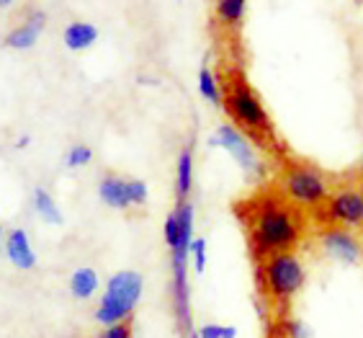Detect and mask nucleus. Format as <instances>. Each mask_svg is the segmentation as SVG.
Instances as JSON below:
<instances>
[{
    "instance_id": "f8f14e48",
    "label": "nucleus",
    "mask_w": 363,
    "mask_h": 338,
    "mask_svg": "<svg viewBox=\"0 0 363 338\" xmlns=\"http://www.w3.org/2000/svg\"><path fill=\"white\" fill-rule=\"evenodd\" d=\"M62 39H65V47H67V50L83 52L98 39V28L88 21H72L65 26Z\"/></svg>"
},
{
    "instance_id": "f257e3e1",
    "label": "nucleus",
    "mask_w": 363,
    "mask_h": 338,
    "mask_svg": "<svg viewBox=\"0 0 363 338\" xmlns=\"http://www.w3.org/2000/svg\"><path fill=\"white\" fill-rule=\"evenodd\" d=\"M299 240L301 219L296 214V207L279 197H263L255 202V209L250 214V246L258 258L294 251Z\"/></svg>"
},
{
    "instance_id": "f03ea898",
    "label": "nucleus",
    "mask_w": 363,
    "mask_h": 338,
    "mask_svg": "<svg viewBox=\"0 0 363 338\" xmlns=\"http://www.w3.org/2000/svg\"><path fill=\"white\" fill-rule=\"evenodd\" d=\"M258 276L268 300H273L276 305H286L299 295L307 282V268L294 251H286V254H273L268 258H260Z\"/></svg>"
},
{
    "instance_id": "6ab92c4d",
    "label": "nucleus",
    "mask_w": 363,
    "mask_h": 338,
    "mask_svg": "<svg viewBox=\"0 0 363 338\" xmlns=\"http://www.w3.org/2000/svg\"><path fill=\"white\" fill-rule=\"evenodd\" d=\"M91 160H93V150L88 148V145H75V148H70L67 158H65V163H67L70 168H83V165H88Z\"/></svg>"
},
{
    "instance_id": "0eeeda50",
    "label": "nucleus",
    "mask_w": 363,
    "mask_h": 338,
    "mask_svg": "<svg viewBox=\"0 0 363 338\" xmlns=\"http://www.w3.org/2000/svg\"><path fill=\"white\" fill-rule=\"evenodd\" d=\"M328 222L345 230L363 227V189L361 186H340L328 199Z\"/></svg>"
},
{
    "instance_id": "9b49d317",
    "label": "nucleus",
    "mask_w": 363,
    "mask_h": 338,
    "mask_svg": "<svg viewBox=\"0 0 363 338\" xmlns=\"http://www.w3.org/2000/svg\"><path fill=\"white\" fill-rule=\"evenodd\" d=\"M44 28V13H31L28 16V21L21 23V26H16L11 34L6 36V44L8 47H13V50H28V47H34L39 34H42Z\"/></svg>"
},
{
    "instance_id": "6e6552de",
    "label": "nucleus",
    "mask_w": 363,
    "mask_h": 338,
    "mask_svg": "<svg viewBox=\"0 0 363 338\" xmlns=\"http://www.w3.org/2000/svg\"><path fill=\"white\" fill-rule=\"evenodd\" d=\"M320 243L325 248V254L330 258L340 261V263H358L363 258V246L356 235L345 230V227H328L325 233L320 235Z\"/></svg>"
},
{
    "instance_id": "423d86ee",
    "label": "nucleus",
    "mask_w": 363,
    "mask_h": 338,
    "mask_svg": "<svg viewBox=\"0 0 363 338\" xmlns=\"http://www.w3.org/2000/svg\"><path fill=\"white\" fill-rule=\"evenodd\" d=\"M209 145L211 148L227 150L232 156V160L238 163L250 178H263V160L258 158L252 142L247 140V134L240 132V127H235V124H222V127L217 129V134L209 140Z\"/></svg>"
},
{
    "instance_id": "393cba45",
    "label": "nucleus",
    "mask_w": 363,
    "mask_h": 338,
    "mask_svg": "<svg viewBox=\"0 0 363 338\" xmlns=\"http://www.w3.org/2000/svg\"><path fill=\"white\" fill-rule=\"evenodd\" d=\"M189 338H199V331H191V333H189Z\"/></svg>"
},
{
    "instance_id": "5701e85b",
    "label": "nucleus",
    "mask_w": 363,
    "mask_h": 338,
    "mask_svg": "<svg viewBox=\"0 0 363 338\" xmlns=\"http://www.w3.org/2000/svg\"><path fill=\"white\" fill-rule=\"evenodd\" d=\"M286 336L289 338H309V328L301 320H286Z\"/></svg>"
},
{
    "instance_id": "b1692460",
    "label": "nucleus",
    "mask_w": 363,
    "mask_h": 338,
    "mask_svg": "<svg viewBox=\"0 0 363 338\" xmlns=\"http://www.w3.org/2000/svg\"><path fill=\"white\" fill-rule=\"evenodd\" d=\"M13 0H0V8H6V6H11Z\"/></svg>"
},
{
    "instance_id": "39448f33",
    "label": "nucleus",
    "mask_w": 363,
    "mask_h": 338,
    "mask_svg": "<svg viewBox=\"0 0 363 338\" xmlns=\"http://www.w3.org/2000/svg\"><path fill=\"white\" fill-rule=\"evenodd\" d=\"M224 109H227L230 119L235 121L238 127L258 134V137L271 134L273 124L266 111V106H263V101L255 96V91H252L242 78L232 80V85L227 88V93H224Z\"/></svg>"
},
{
    "instance_id": "2eb2a0df",
    "label": "nucleus",
    "mask_w": 363,
    "mask_h": 338,
    "mask_svg": "<svg viewBox=\"0 0 363 338\" xmlns=\"http://www.w3.org/2000/svg\"><path fill=\"white\" fill-rule=\"evenodd\" d=\"M214 11H217V18L224 26H240L245 18V11H247V0H217L214 3Z\"/></svg>"
},
{
    "instance_id": "412c9836",
    "label": "nucleus",
    "mask_w": 363,
    "mask_h": 338,
    "mask_svg": "<svg viewBox=\"0 0 363 338\" xmlns=\"http://www.w3.org/2000/svg\"><path fill=\"white\" fill-rule=\"evenodd\" d=\"M147 194H150V189H147L145 181H140V178H132V181H129V202H132V207L145 205Z\"/></svg>"
},
{
    "instance_id": "4468645a",
    "label": "nucleus",
    "mask_w": 363,
    "mask_h": 338,
    "mask_svg": "<svg viewBox=\"0 0 363 338\" xmlns=\"http://www.w3.org/2000/svg\"><path fill=\"white\" fill-rule=\"evenodd\" d=\"M98 284H101V279H98V274L91 266L75 268L70 276V292L75 300H91L96 295Z\"/></svg>"
},
{
    "instance_id": "9d476101",
    "label": "nucleus",
    "mask_w": 363,
    "mask_h": 338,
    "mask_svg": "<svg viewBox=\"0 0 363 338\" xmlns=\"http://www.w3.org/2000/svg\"><path fill=\"white\" fill-rule=\"evenodd\" d=\"M98 197L106 207L111 209H126L132 207L129 202V181L119 176H106L104 181L98 183Z\"/></svg>"
},
{
    "instance_id": "bb28decb",
    "label": "nucleus",
    "mask_w": 363,
    "mask_h": 338,
    "mask_svg": "<svg viewBox=\"0 0 363 338\" xmlns=\"http://www.w3.org/2000/svg\"><path fill=\"white\" fill-rule=\"evenodd\" d=\"M361 170H363V156H361Z\"/></svg>"
},
{
    "instance_id": "20e7f679",
    "label": "nucleus",
    "mask_w": 363,
    "mask_h": 338,
    "mask_svg": "<svg viewBox=\"0 0 363 338\" xmlns=\"http://www.w3.org/2000/svg\"><path fill=\"white\" fill-rule=\"evenodd\" d=\"M142 289H145L142 274H137V271H116V274L108 279L104 297H101V302H98L96 320L104 325V328L106 325L124 323L126 317L134 312L137 302H140Z\"/></svg>"
},
{
    "instance_id": "ddd939ff",
    "label": "nucleus",
    "mask_w": 363,
    "mask_h": 338,
    "mask_svg": "<svg viewBox=\"0 0 363 338\" xmlns=\"http://www.w3.org/2000/svg\"><path fill=\"white\" fill-rule=\"evenodd\" d=\"M194 189V153L191 148H183L178 163H175V197L178 202H186Z\"/></svg>"
},
{
    "instance_id": "a878e982",
    "label": "nucleus",
    "mask_w": 363,
    "mask_h": 338,
    "mask_svg": "<svg viewBox=\"0 0 363 338\" xmlns=\"http://www.w3.org/2000/svg\"><path fill=\"white\" fill-rule=\"evenodd\" d=\"M0 248H3V227H0Z\"/></svg>"
},
{
    "instance_id": "aec40b11",
    "label": "nucleus",
    "mask_w": 363,
    "mask_h": 338,
    "mask_svg": "<svg viewBox=\"0 0 363 338\" xmlns=\"http://www.w3.org/2000/svg\"><path fill=\"white\" fill-rule=\"evenodd\" d=\"M191 263H194L196 274H203V268H206V240L203 238H194L191 243Z\"/></svg>"
},
{
    "instance_id": "dca6fc26",
    "label": "nucleus",
    "mask_w": 363,
    "mask_h": 338,
    "mask_svg": "<svg viewBox=\"0 0 363 338\" xmlns=\"http://www.w3.org/2000/svg\"><path fill=\"white\" fill-rule=\"evenodd\" d=\"M34 209L49 225H62V212H60V207H57V202L52 199V194L47 189L34 191Z\"/></svg>"
},
{
    "instance_id": "7ed1b4c3",
    "label": "nucleus",
    "mask_w": 363,
    "mask_h": 338,
    "mask_svg": "<svg viewBox=\"0 0 363 338\" xmlns=\"http://www.w3.org/2000/svg\"><path fill=\"white\" fill-rule=\"evenodd\" d=\"M281 191L289 205L299 209H317L328 205L330 199V181L320 168L309 163H289L281 173Z\"/></svg>"
},
{
    "instance_id": "4be33fe9",
    "label": "nucleus",
    "mask_w": 363,
    "mask_h": 338,
    "mask_svg": "<svg viewBox=\"0 0 363 338\" xmlns=\"http://www.w3.org/2000/svg\"><path fill=\"white\" fill-rule=\"evenodd\" d=\"M98 338H134V331L132 325H129V320H124V323H116V325H106L104 333Z\"/></svg>"
},
{
    "instance_id": "f3484780",
    "label": "nucleus",
    "mask_w": 363,
    "mask_h": 338,
    "mask_svg": "<svg viewBox=\"0 0 363 338\" xmlns=\"http://www.w3.org/2000/svg\"><path fill=\"white\" fill-rule=\"evenodd\" d=\"M199 91H201V96L209 101V104H214V106L224 104V93H222V88H219V80L214 78V72H211L209 67L199 70Z\"/></svg>"
},
{
    "instance_id": "1a4fd4ad",
    "label": "nucleus",
    "mask_w": 363,
    "mask_h": 338,
    "mask_svg": "<svg viewBox=\"0 0 363 338\" xmlns=\"http://www.w3.org/2000/svg\"><path fill=\"white\" fill-rule=\"evenodd\" d=\"M6 254H8V258H11V263H13L16 268H21V271H28V268L36 266L34 248H31V243H28L26 230H21V227H16V230L8 233Z\"/></svg>"
},
{
    "instance_id": "a211bd4d",
    "label": "nucleus",
    "mask_w": 363,
    "mask_h": 338,
    "mask_svg": "<svg viewBox=\"0 0 363 338\" xmlns=\"http://www.w3.org/2000/svg\"><path fill=\"white\" fill-rule=\"evenodd\" d=\"M199 338H238V328L235 325L206 323L199 328Z\"/></svg>"
}]
</instances>
